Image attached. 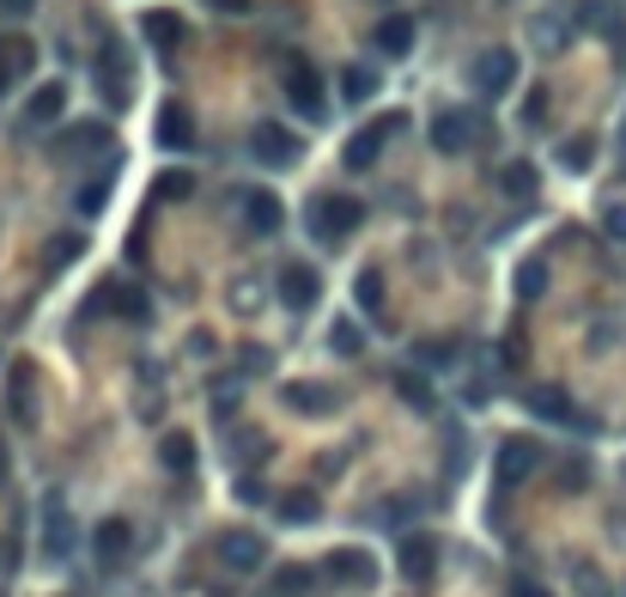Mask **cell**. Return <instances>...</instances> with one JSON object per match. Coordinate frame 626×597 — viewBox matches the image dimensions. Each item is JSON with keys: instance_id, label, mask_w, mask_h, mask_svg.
<instances>
[{"instance_id": "cell-1", "label": "cell", "mask_w": 626, "mask_h": 597, "mask_svg": "<svg viewBox=\"0 0 626 597\" xmlns=\"http://www.w3.org/2000/svg\"><path fill=\"white\" fill-rule=\"evenodd\" d=\"M359 220H366V208L353 196H316L311 201V213H304V226H311V239L316 244H340V239H353L359 232Z\"/></svg>"}, {"instance_id": "cell-2", "label": "cell", "mask_w": 626, "mask_h": 597, "mask_svg": "<svg viewBox=\"0 0 626 597\" xmlns=\"http://www.w3.org/2000/svg\"><path fill=\"white\" fill-rule=\"evenodd\" d=\"M402 129H407V117H402V110H390V117L366 122V129L353 134V141H347V153H340V159H347L353 172H371V165L383 159V146H390V141H395V134H402Z\"/></svg>"}, {"instance_id": "cell-3", "label": "cell", "mask_w": 626, "mask_h": 597, "mask_svg": "<svg viewBox=\"0 0 626 597\" xmlns=\"http://www.w3.org/2000/svg\"><path fill=\"white\" fill-rule=\"evenodd\" d=\"M535 469H541V445H535V439H505V445H499V464H493V482H499V494H511V488H523V482L535 476Z\"/></svg>"}, {"instance_id": "cell-4", "label": "cell", "mask_w": 626, "mask_h": 597, "mask_svg": "<svg viewBox=\"0 0 626 597\" xmlns=\"http://www.w3.org/2000/svg\"><path fill=\"white\" fill-rule=\"evenodd\" d=\"M395 567H402V585H432V573H438V537H426V531L395 537Z\"/></svg>"}, {"instance_id": "cell-5", "label": "cell", "mask_w": 626, "mask_h": 597, "mask_svg": "<svg viewBox=\"0 0 626 597\" xmlns=\"http://www.w3.org/2000/svg\"><path fill=\"white\" fill-rule=\"evenodd\" d=\"M98 92H104L116 110L134 98V62H128V49H122L116 37H110L104 49H98Z\"/></svg>"}, {"instance_id": "cell-6", "label": "cell", "mask_w": 626, "mask_h": 597, "mask_svg": "<svg viewBox=\"0 0 626 597\" xmlns=\"http://www.w3.org/2000/svg\"><path fill=\"white\" fill-rule=\"evenodd\" d=\"M469 86L481 98H505L511 86H517V55H511V49H481V55H474V67H469Z\"/></svg>"}, {"instance_id": "cell-7", "label": "cell", "mask_w": 626, "mask_h": 597, "mask_svg": "<svg viewBox=\"0 0 626 597\" xmlns=\"http://www.w3.org/2000/svg\"><path fill=\"white\" fill-rule=\"evenodd\" d=\"M280 86H287V104L304 110L311 122H323L328 98H323V74H316L311 62H287V74H280Z\"/></svg>"}, {"instance_id": "cell-8", "label": "cell", "mask_w": 626, "mask_h": 597, "mask_svg": "<svg viewBox=\"0 0 626 597\" xmlns=\"http://www.w3.org/2000/svg\"><path fill=\"white\" fill-rule=\"evenodd\" d=\"M481 141V110H438L432 117V146L438 153H469V146Z\"/></svg>"}, {"instance_id": "cell-9", "label": "cell", "mask_w": 626, "mask_h": 597, "mask_svg": "<svg viewBox=\"0 0 626 597\" xmlns=\"http://www.w3.org/2000/svg\"><path fill=\"white\" fill-rule=\"evenodd\" d=\"M249 153H256V165H268V172H287V165L299 159V134L280 129V122H256V129H249Z\"/></svg>"}, {"instance_id": "cell-10", "label": "cell", "mask_w": 626, "mask_h": 597, "mask_svg": "<svg viewBox=\"0 0 626 597\" xmlns=\"http://www.w3.org/2000/svg\"><path fill=\"white\" fill-rule=\"evenodd\" d=\"M153 141L165 146V153H189L195 146V117H189V104H158V122H153Z\"/></svg>"}, {"instance_id": "cell-11", "label": "cell", "mask_w": 626, "mask_h": 597, "mask_svg": "<svg viewBox=\"0 0 626 597\" xmlns=\"http://www.w3.org/2000/svg\"><path fill=\"white\" fill-rule=\"evenodd\" d=\"M316 299H323V275H316L311 263H287V268H280V306H287V311H311Z\"/></svg>"}, {"instance_id": "cell-12", "label": "cell", "mask_w": 626, "mask_h": 597, "mask_svg": "<svg viewBox=\"0 0 626 597\" xmlns=\"http://www.w3.org/2000/svg\"><path fill=\"white\" fill-rule=\"evenodd\" d=\"M92 549H98V567H122V561L134 555V524L128 518H104V524H98L92 531Z\"/></svg>"}, {"instance_id": "cell-13", "label": "cell", "mask_w": 626, "mask_h": 597, "mask_svg": "<svg viewBox=\"0 0 626 597\" xmlns=\"http://www.w3.org/2000/svg\"><path fill=\"white\" fill-rule=\"evenodd\" d=\"M31 67H37V49H31V37H0V92H13V86L31 80Z\"/></svg>"}, {"instance_id": "cell-14", "label": "cell", "mask_w": 626, "mask_h": 597, "mask_svg": "<svg viewBox=\"0 0 626 597\" xmlns=\"http://www.w3.org/2000/svg\"><path fill=\"white\" fill-rule=\"evenodd\" d=\"M220 561H225L232 573H256L261 561H268V543H261L256 531H225V537H220Z\"/></svg>"}, {"instance_id": "cell-15", "label": "cell", "mask_w": 626, "mask_h": 597, "mask_svg": "<svg viewBox=\"0 0 626 597\" xmlns=\"http://www.w3.org/2000/svg\"><path fill=\"white\" fill-rule=\"evenodd\" d=\"M104 146H110L104 122H74V129L55 141V153H62V159H86V153H104Z\"/></svg>"}, {"instance_id": "cell-16", "label": "cell", "mask_w": 626, "mask_h": 597, "mask_svg": "<svg viewBox=\"0 0 626 597\" xmlns=\"http://www.w3.org/2000/svg\"><path fill=\"white\" fill-rule=\"evenodd\" d=\"M280 220H287V213H280V196H268V189H249V196H244V226H249V232L275 239Z\"/></svg>"}, {"instance_id": "cell-17", "label": "cell", "mask_w": 626, "mask_h": 597, "mask_svg": "<svg viewBox=\"0 0 626 597\" xmlns=\"http://www.w3.org/2000/svg\"><path fill=\"white\" fill-rule=\"evenodd\" d=\"M141 31H146V43H153V49H177V43L189 37V25H183V13H170V7H158V13H146L141 19Z\"/></svg>"}, {"instance_id": "cell-18", "label": "cell", "mask_w": 626, "mask_h": 597, "mask_svg": "<svg viewBox=\"0 0 626 597\" xmlns=\"http://www.w3.org/2000/svg\"><path fill=\"white\" fill-rule=\"evenodd\" d=\"M62 110H67V86L49 80V86H37V92H31L25 122H31V129H43V122H62Z\"/></svg>"}, {"instance_id": "cell-19", "label": "cell", "mask_w": 626, "mask_h": 597, "mask_svg": "<svg viewBox=\"0 0 626 597\" xmlns=\"http://www.w3.org/2000/svg\"><path fill=\"white\" fill-rule=\"evenodd\" d=\"M158 457H165V469L177 482L195 476V439H189V433H165V439H158Z\"/></svg>"}, {"instance_id": "cell-20", "label": "cell", "mask_w": 626, "mask_h": 597, "mask_svg": "<svg viewBox=\"0 0 626 597\" xmlns=\"http://www.w3.org/2000/svg\"><path fill=\"white\" fill-rule=\"evenodd\" d=\"M287 409H299V414H335L340 397L328 385H287Z\"/></svg>"}, {"instance_id": "cell-21", "label": "cell", "mask_w": 626, "mask_h": 597, "mask_svg": "<svg viewBox=\"0 0 626 597\" xmlns=\"http://www.w3.org/2000/svg\"><path fill=\"white\" fill-rule=\"evenodd\" d=\"M378 49L383 55H407V49H414V19H407V13L378 19Z\"/></svg>"}, {"instance_id": "cell-22", "label": "cell", "mask_w": 626, "mask_h": 597, "mask_svg": "<svg viewBox=\"0 0 626 597\" xmlns=\"http://www.w3.org/2000/svg\"><path fill=\"white\" fill-rule=\"evenodd\" d=\"M340 98H347V104L378 98V67H347V74H340Z\"/></svg>"}, {"instance_id": "cell-23", "label": "cell", "mask_w": 626, "mask_h": 597, "mask_svg": "<svg viewBox=\"0 0 626 597\" xmlns=\"http://www.w3.org/2000/svg\"><path fill=\"white\" fill-rule=\"evenodd\" d=\"M43 549H49L55 561H62L67 549H74V518H67V506H62V500H49V543H43Z\"/></svg>"}, {"instance_id": "cell-24", "label": "cell", "mask_w": 626, "mask_h": 597, "mask_svg": "<svg viewBox=\"0 0 626 597\" xmlns=\"http://www.w3.org/2000/svg\"><path fill=\"white\" fill-rule=\"evenodd\" d=\"M328 573H335V579H359V585H366L371 579V561L359 555V549H335V555H328Z\"/></svg>"}, {"instance_id": "cell-25", "label": "cell", "mask_w": 626, "mask_h": 597, "mask_svg": "<svg viewBox=\"0 0 626 597\" xmlns=\"http://www.w3.org/2000/svg\"><path fill=\"white\" fill-rule=\"evenodd\" d=\"M529 409L535 414H548V421H578V414H572V402H566V390H529Z\"/></svg>"}, {"instance_id": "cell-26", "label": "cell", "mask_w": 626, "mask_h": 597, "mask_svg": "<svg viewBox=\"0 0 626 597\" xmlns=\"http://www.w3.org/2000/svg\"><path fill=\"white\" fill-rule=\"evenodd\" d=\"M499 189H505V196H517V201H529L535 196V165H505V172H499Z\"/></svg>"}, {"instance_id": "cell-27", "label": "cell", "mask_w": 626, "mask_h": 597, "mask_svg": "<svg viewBox=\"0 0 626 597\" xmlns=\"http://www.w3.org/2000/svg\"><path fill=\"white\" fill-rule=\"evenodd\" d=\"M280 518H292V524H311V518H323V500H316L311 488H304V494H287V500H280Z\"/></svg>"}, {"instance_id": "cell-28", "label": "cell", "mask_w": 626, "mask_h": 597, "mask_svg": "<svg viewBox=\"0 0 626 597\" xmlns=\"http://www.w3.org/2000/svg\"><path fill=\"white\" fill-rule=\"evenodd\" d=\"M590 159H596V141H590V134H572L566 153H560V165L566 172H590Z\"/></svg>"}, {"instance_id": "cell-29", "label": "cell", "mask_w": 626, "mask_h": 597, "mask_svg": "<svg viewBox=\"0 0 626 597\" xmlns=\"http://www.w3.org/2000/svg\"><path fill=\"white\" fill-rule=\"evenodd\" d=\"M153 196H158V201H189V196H195V177H189V172H165Z\"/></svg>"}, {"instance_id": "cell-30", "label": "cell", "mask_w": 626, "mask_h": 597, "mask_svg": "<svg viewBox=\"0 0 626 597\" xmlns=\"http://www.w3.org/2000/svg\"><path fill=\"white\" fill-rule=\"evenodd\" d=\"M104 201H110V172H104V177H92V184H79L74 208H79V213H98Z\"/></svg>"}, {"instance_id": "cell-31", "label": "cell", "mask_w": 626, "mask_h": 597, "mask_svg": "<svg viewBox=\"0 0 626 597\" xmlns=\"http://www.w3.org/2000/svg\"><path fill=\"white\" fill-rule=\"evenodd\" d=\"M79 251H86V239H79V232H62V239H49V256H43V263H49V268H67Z\"/></svg>"}, {"instance_id": "cell-32", "label": "cell", "mask_w": 626, "mask_h": 597, "mask_svg": "<svg viewBox=\"0 0 626 597\" xmlns=\"http://www.w3.org/2000/svg\"><path fill=\"white\" fill-rule=\"evenodd\" d=\"M541 287H548V263L535 256V263L517 268V292H523V299H541Z\"/></svg>"}, {"instance_id": "cell-33", "label": "cell", "mask_w": 626, "mask_h": 597, "mask_svg": "<svg viewBox=\"0 0 626 597\" xmlns=\"http://www.w3.org/2000/svg\"><path fill=\"white\" fill-rule=\"evenodd\" d=\"M311 579H316L311 567H280V573H275V597H299Z\"/></svg>"}, {"instance_id": "cell-34", "label": "cell", "mask_w": 626, "mask_h": 597, "mask_svg": "<svg viewBox=\"0 0 626 597\" xmlns=\"http://www.w3.org/2000/svg\"><path fill=\"white\" fill-rule=\"evenodd\" d=\"M359 306H366L371 318L383 311V275H378V268H366V275H359Z\"/></svg>"}, {"instance_id": "cell-35", "label": "cell", "mask_w": 626, "mask_h": 597, "mask_svg": "<svg viewBox=\"0 0 626 597\" xmlns=\"http://www.w3.org/2000/svg\"><path fill=\"white\" fill-rule=\"evenodd\" d=\"M328 342H335V354H359V347H366V335H359V323H353V318H340Z\"/></svg>"}, {"instance_id": "cell-36", "label": "cell", "mask_w": 626, "mask_h": 597, "mask_svg": "<svg viewBox=\"0 0 626 597\" xmlns=\"http://www.w3.org/2000/svg\"><path fill=\"white\" fill-rule=\"evenodd\" d=\"M13 385H19V390H13V397H19V421H37V402H31V372H25V366L13 372Z\"/></svg>"}, {"instance_id": "cell-37", "label": "cell", "mask_w": 626, "mask_h": 597, "mask_svg": "<svg viewBox=\"0 0 626 597\" xmlns=\"http://www.w3.org/2000/svg\"><path fill=\"white\" fill-rule=\"evenodd\" d=\"M110 292H116V306H122V318H134V323L146 318V299H141V292H134V287H110Z\"/></svg>"}, {"instance_id": "cell-38", "label": "cell", "mask_w": 626, "mask_h": 597, "mask_svg": "<svg viewBox=\"0 0 626 597\" xmlns=\"http://www.w3.org/2000/svg\"><path fill=\"white\" fill-rule=\"evenodd\" d=\"M602 232H608L614 244H626V201H614V208L602 213Z\"/></svg>"}, {"instance_id": "cell-39", "label": "cell", "mask_w": 626, "mask_h": 597, "mask_svg": "<svg viewBox=\"0 0 626 597\" xmlns=\"http://www.w3.org/2000/svg\"><path fill=\"white\" fill-rule=\"evenodd\" d=\"M541 117H548V92H529V104H523V122H529V129H535V122H541Z\"/></svg>"}, {"instance_id": "cell-40", "label": "cell", "mask_w": 626, "mask_h": 597, "mask_svg": "<svg viewBox=\"0 0 626 597\" xmlns=\"http://www.w3.org/2000/svg\"><path fill=\"white\" fill-rule=\"evenodd\" d=\"M402 390H407V402H414V409H432V397H426V385H420V378H402Z\"/></svg>"}, {"instance_id": "cell-41", "label": "cell", "mask_w": 626, "mask_h": 597, "mask_svg": "<svg viewBox=\"0 0 626 597\" xmlns=\"http://www.w3.org/2000/svg\"><path fill=\"white\" fill-rule=\"evenodd\" d=\"M505 597H554V592H548V585H535V579H517Z\"/></svg>"}, {"instance_id": "cell-42", "label": "cell", "mask_w": 626, "mask_h": 597, "mask_svg": "<svg viewBox=\"0 0 626 597\" xmlns=\"http://www.w3.org/2000/svg\"><path fill=\"white\" fill-rule=\"evenodd\" d=\"M0 7H7V13H31V7H37V0H0Z\"/></svg>"}, {"instance_id": "cell-43", "label": "cell", "mask_w": 626, "mask_h": 597, "mask_svg": "<svg viewBox=\"0 0 626 597\" xmlns=\"http://www.w3.org/2000/svg\"><path fill=\"white\" fill-rule=\"evenodd\" d=\"M213 7H225V13H244L249 0H213Z\"/></svg>"}, {"instance_id": "cell-44", "label": "cell", "mask_w": 626, "mask_h": 597, "mask_svg": "<svg viewBox=\"0 0 626 597\" xmlns=\"http://www.w3.org/2000/svg\"><path fill=\"white\" fill-rule=\"evenodd\" d=\"M0 482H7V439H0Z\"/></svg>"}]
</instances>
